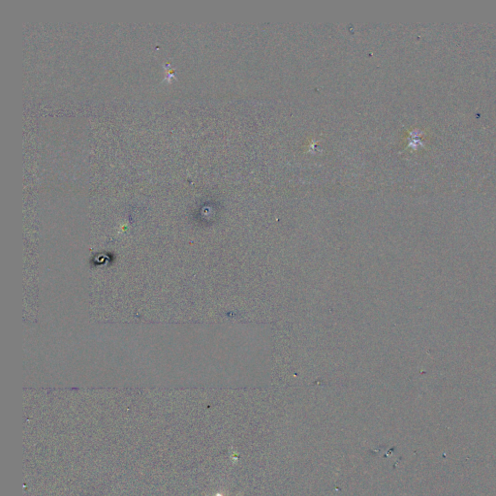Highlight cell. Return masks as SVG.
Masks as SVG:
<instances>
[{
	"label": "cell",
	"mask_w": 496,
	"mask_h": 496,
	"mask_svg": "<svg viewBox=\"0 0 496 496\" xmlns=\"http://www.w3.org/2000/svg\"><path fill=\"white\" fill-rule=\"evenodd\" d=\"M240 496V494H239V495H238V496ZM215 496H223V495H222V494H221V493H217V494H216V495H215Z\"/></svg>",
	"instance_id": "obj_1"
}]
</instances>
